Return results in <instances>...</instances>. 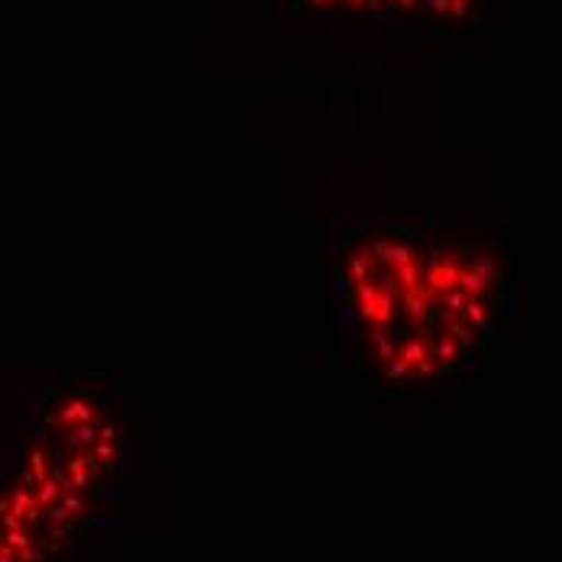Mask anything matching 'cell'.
Instances as JSON below:
<instances>
[{
	"label": "cell",
	"instance_id": "6da1fadb",
	"mask_svg": "<svg viewBox=\"0 0 562 562\" xmlns=\"http://www.w3.org/2000/svg\"><path fill=\"white\" fill-rule=\"evenodd\" d=\"M514 307L495 229L359 221L337 233L334 334L379 385L427 389L469 369Z\"/></svg>",
	"mask_w": 562,
	"mask_h": 562
},
{
	"label": "cell",
	"instance_id": "7a4b0ae2",
	"mask_svg": "<svg viewBox=\"0 0 562 562\" xmlns=\"http://www.w3.org/2000/svg\"><path fill=\"white\" fill-rule=\"evenodd\" d=\"M36 452L78 495H111L126 459V437L104 401L94 394H65L46 411Z\"/></svg>",
	"mask_w": 562,
	"mask_h": 562
},
{
	"label": "cell",
	"instance_id": "3957f363",
	"mask_svg": "<svg viewBox=\"0 0 562 562\" xmlns=\"http://www.w3.org/2000/svg\"><path fill=\"white\" fill-rule=\"evenodd\" d=\"M297 10L352 20H430L459 23L475 16L482 0H291Z\"/></svg>",
	"mask_w": 562,
	"mask_h": 562
}]
</instances>
